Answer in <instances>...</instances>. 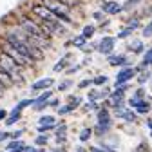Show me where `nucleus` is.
<instances>
[{
    "mask_svg": "<svg viewBox=\"0 0 152 152\" xmlns=\"http://www.w3.org/2000/svg\"><path fill=\"white\" fill-rule=\"evenodd\" d=\"M0 67H4L11 76H13V80H15V83H18V85H24V76H22V72H20V65H18L11 56L4 51V49H0Z\"/></svg>",
    "mask_w": 152,
    "mask_h": 152,
    "instance_id": "f257e3e1",
    "label": "nucleus"
},
{
    "mask_svg": "<svg viewBox=\"0 0 152 152\" xmlns=\"http://www.w3.org/2000/svg\"><path fill=\"white\" fill-rule=\"evenodd\" d=\"M0 49H4V51H6V53H7V54H9L11 58H13V60H15L18 65H20L22 69H26V67H29V65H31V64H29V62L24 58V56H22L20 53H18V51H16L13 45H11V44H7V42L4 40V38L0 40Z\"/></svg>",
    "mask_w": 152,
    "mask_h": 152,
    "instance_id": "f03ea898",
    "label": "nucleus"
},
{
    "mask_svg": "<svg viewBox=\"0 0 152 152\" xmlns=\"http://www.w3.org/2000/svg\"><path fill=\"white\" fill-rule=\"evenodd\" d=\"M114 42H116V38L114 36H103L102 40L98 42V51L102 54H112V49H114Z\"/></svg>",
    "mask_w": 152,
    "mask_h": 152,
    "instance_id": "7ed1b4c3",
    "label": "nucleus"
},
{
    "mask_svg": "<svg viewBox=\"0 0 152 152\" xmlns=\"http://www.w3.org/2000/svg\"><path fill=\"white\" fill-rule=\"evenodd\" d=\"M136 71H138V69H134V67H123V69L118 71V74H116V83H125V82L132 80V78L136 76Z\"/></svg>",
    "mask_w": 152,
    "mask_h": 152,
    "instance_id": "20e7f679",
    "label": "nucleus"
},
{
    "mask_svg": "<svg viewBox=\"0 0 152 152\" xmlns=\"http://www.w3.org/2000/svg\"><path fill=\"white\" fill-rule=\"evenodd\" d=\"M102 11L105 15H118L123 11V6H120L118 2H114V0H107V2H102Z\"/></svg>",
    "mask_w": 152,
    "mask_h": 152,
    "instance_id": "39448f33",
    "label": "nucleus"
},
{
    "mask_svg": "<svg viewBox=\"0 0 152 152\" xmlns=\"http://www.w3.org/2000/svg\"><path fill=\"white\" fill-rule=\"evenodd\" d=\"M107 107H123V92L121 91H114L110 96L107 98Z\"/></svg>",
    "mask_w": 152,
    "mask_h": 152,
    "instance_id": "423d86ee",
    "label": "nucleus"
},
{
    "mask_svg": "<svg viewBox=\"0 0 152 152\" xmlns=\"http://www.w3.org/2000/svg\"><path fill=\"white\" fill-rule=\"evenodd\" d=\"M49 100H51V91L47 89V91H44L40 96H38L36 100H34V103H33V107L36 109V110H40V109H44V107H47L49 105Z\"/></svg>",
    "mask_w": 152,
    "mask_h": 152,
    "instance_id": "0eeeda50",
    "label": "nucleus"
},
{
    "mask_svg": "<svg viewBox=\"0 0 152 152\" xmlns=\"http://www.w3.org/2000/svg\"><path fill=\"white\" fill-rule=\"evenodd\" d=\"M116 116L125 120V121H136V112L134 110H129V109H123V107H116Z\"/></svg>",
    "mask_w": 152,
    "mask_h": 152,
    "instance_id": "6e6552de",
    "label": "nucleus"
},
{
    "mask_svg": "<svg viewBox=\"0 0 152 152\" xmlns=\"http://www.w3.org/2000/svg\"><path fill=\"white\" fill-rule=\"evenodd\" d=\"M53 85V78H42V80H38L31 85L33 91H47L49 87Z\"/></svg>",
    "mask_w": 152,
    "mask_h": 152,
    "instance_id": "1a4fd4ad",
    "label": "nucleus"
},
{
    "mask_svg": "<svg viewBox=\"0 0 152 152\" xmlns=\"http://www.w3.org/2000/svg\"><path fill=\"white\" fill-rule=\"evenodd\" d=\"M110 65H129V58L125 54H109Z\"/></svg>",
    "mask_w": 152,
    "mask_h": 152,
    "instance_id": "9d476101",
    "label": "nucleus"
},
{
    "mask_svg": "<svg viewBox=\"0 0 152 152\" xmlns=\"http://www.w3.org/2000/svg\"><path fill=\"white\" fill-rule=\"evenodd\" d=\"M0 82H2L6 87H13L15 85V80H13V76L4 69V67H0Z\"/></svg>",
    "mask_w": 152,
    "mask_h": 152,
    "instance_id": "9b49d317",
    "label": "nucleus"
},
{
    "mask_svg": "<svg viewBox=\"0 0 152 152\" xmlns=\"http://www.w3.org/2000/svg\"><path fill=\"white\" fill-rule=\"evenodd\" d=\"M20 118H22V110H18L16 107L9 112V116L6 118V125H15L16 121H20Z\"/></svg>",
    "mask_w": 152,
    "mask_h": 152,
    "instance_id": "f8f14e48",
    "label": "nucleus"
},
{
    "mask_svg": "<svg viewBox=\"0 0 152 152\" xmlns=\"http://www.w3.org/2000/svg\"><path fill=\"white\" fill-rule=\"evenodd\" d=\"M110 121H98L96 123V127H94V134H98V136H103V134H107L109 132V129H110Z\"/></svg>",
    "mask_w": 152,
    "mask_h": 152,
    "instance_id": "ddd939ff",
    "label": "nucleus"
},
{
    "mask_svg": "<svg viewBox=\"0 0 152 152\" xmlns=\"http://www.w3.org/2000/svg\"><path fill=\"white\" fill-rule=\"evenodd\" d=\"M24 147H26V143H24L20 138H18V140H15V138H13V140L6 145V150H22Z\"/></svg>",
    "mask_w": 152,
    "mask_h": 152,
    "instance_id": "4468645a",
    "label": "nucleus"
},
{
    "mask_svg": "<svg viewBox=\"0 0 152 152\" xmlns=\"http://www.w3.org/2000/svg\"><path fill=\"white\" fill-rule=\"evenodd\" d=\"M96 118H98V121H110V112H109V109L107 107H100L98 112H96Z\"/></svg>",
    "mask_w": 152,
    "mask_h": 152,
    "instance_id": "2eb2a0df",
    "label": "nucleus"
},
{
    "mask_svg": "<svg viewBox=\"0 0 152 152\" xmlns=\"http://www.w3.org/2000/svg\"><path fill=\"white\" fill-rule=\"evenodd\" d=\"M92 130H94V129H82V130H80V136H78V138H80L82 143H85V141H89V140L92 138V134H94Z\"/></svg>",
    "mask_w": 152,
    "mask_h": 152,
    "instance_id": "dca6fc26",
    "label": "nucleus"
},
{
    "mask_svg": "<svg viewBox=\"0 0 152 152\" xmlns=\"http://www.w3.org/2000/svg\"><path fill=\"white\" fill-rule=\"evenodd\" d=\"M127 47H129V51H132V53H141V51H143V44H141V40H132Z\"/></svg>",
    "mask_w": 152,
    "mask_h": 152,
    "instance_id": "f3484780",
    "label": "nucleus"
},
{
    "mask_svg": "<svg viewBox=\"0 0 152 152\" xmlns=\"http://www.w3.org/2000/svg\"><path fill=\"white\" fill-rule=\"evenodd\" d=\"M71 58H72V56H71V54L67 53V54H65V58H64L62 62H58V64H56V65H54V72H58V71H62V69H65V67H67V64L71 62Z\"/></svg>",
    "mask_w": 152,
    "mask_h": 152,
    "instance_id": "a211bd4d",
    "label": "nucleus"
},
{
    "mask_svg": "<svg viewBox=\"0 0 152 152\" xmlns=\"http://www.w3.org/2000/svg\"><path fill=\"white\" fill-rule=\"evenodd\" d=\"M85 44H87V38H85L83 34H78V36H74V38H72V45H74V47H78V49H82Z\"/></svg>",
    "mask_w": 152,
    "mask_h": 152,
    "instance_id": "6ab92c4d",
    "label": "nucleus"
},
{
    "mask_svg": "<svg viewBox=\"0 0 152 152\" xmlns=\"http://www.w3.org/2000/svg\"><path fill=\"white\" fill-rule=\"evenodd\" d=\"M54 127H56V123H47V125H42V123H40V125H38V129H36V130H38V134H45V132L53 130Z\"/></svg>",
    "mask_w": 152,
    "mask_h": 152,
    "instance_id": "aec40b11",
    "label": "nucleus"
},
{
    "mask_svg": "<svg viewBox=\"0 0 152 152\" xmlns=\"http://www.w3.org/2000/svg\"><path fill=\"white\" fill-rule=\"evenodd\" d=\"M33 103H34V100L26 98V100H22V102H18V103H16V109H18V110H24L26 107H31Z\"/></svg>",
    "mask_w": 152,
    "mask_h": 152,
    "instance_id": "412c9836",
    "label": "nucleus"
},
{
    "mask_svg": "<svg viewBox=\"0 0 152 152\" xmlns=\"http://www.w3.org/2000/svg\"><path fill=\"white\" fill-rule=\"evenodd\" d=\"M67 102H69V105H71V107H72V110H74V109H78V107H80L82 98H80V96H69V100H67Z\"/></svg>",
    "mask_w": 152,
    "mask_h": 152,
    "instance_id": "4be33fe9",
    "label": "nucleus"
},
{
    "mask_svg": "<svg viewBox=\"0 0 152 152\" xmlns=\"http://www.w3.org/2000/svg\"><path fill=\"white\" fill-rule=\"evenodd\" d=\"M94 33H96V27H94V26H85L83 31H82V34H83L85 38H91Z\"/></svg>",
    "mask_w": 152,
    "mask_h": 152,
    "instance_id": "5701e85b",
    "label": "nucleus"
},
{
    "mask_svg": "<svg viewBox=\"0 0 152 152\" xmlns=\"http://www.w3.org/2000/svg\"><path fill=\"white\" fill-rule=\"evenodd\" d=\"M148 109H150V107H148V103H147L145 100H141V102H140V105L136 107L138 114H145V112H148Z\"/></svg>",
    "mask_w": 152,
    "mask_h": 152,
    "instance_id": "b1692460",
    "label": "nucleus"
},
{
    "mask_svg": "<svg viewBox=\"0 0 152 152\" xmlns=\"http://www.w3.org/2000/svg\"><path fill=\"white\" fill-rule=\"evenodd\" d=\"M141 64H143L145 67H147V65H152V49H148V51L143 54V62H141Z\"/></svg>",
    "mask_w": 152,
    "mask_h": 152,
    "instance_id": "393cba45",
    "label": "nucleus"
},
{
    "mask_svg": "<svg viewBox=\"0 0 152 152\" xmlns=\"http://www.w3.org/2000/svg\"><path fill=\"white\" fill-rule=\"evenodd\" d=\"M105 83H107V76H103V74L92 78V85H105Z\"/></svg>",
    "mask_w": 152,
    "mask_h": 152,
    "instance_id": "a878e982",
    "label": "nucleus"
},
{
    "mask_svg": "<svg viewBox=\"0 0 152 152\" xmlns=\"http://www.w3.org/2000/svg\"><path fill=\"white\" fill-rule=\"evenodd\" d=\"M38 123H42V125H47V123H56V121H54V116H49V114H45V116H40Z\"/></svg>",
    "mask_w": 152,
    "mask_h": 152,
    "instance_id": "bb28decb",
    "label": "nucleus"
},
{
    "mask_svg": "<svg viewBox=\"0 0 152 152\" xmlns=\"http://www.w3.org/2000/svg\"><path fill=\"white\" fill-rule=\"evenodd\" d=\"M69 112H72V107L67 103V105H62V107H58V114L60 116H65V114H69Z\"/></svg>",
    "mask_w": 152,
    "mask_h": 152,
    "instance_id": "cd10ccee",
    "label": "nucleus"
},
{
    "mask_svg": "<svg viewBox=\"0 0 152 152\" xmlns=\"http://www.w3.org/2000/svg\"><path fill=\"white\" fill-rule=\"evenodd\" d=\"M132 31H134V27H130V26H127L123 31H120L118 33V38H127L129 34H132Z\"/></svg>",
    "mask_w": 152,
    "mask_h": 152,
    "instance_id": "c85d7f7f",
    "label": "nucleus"
},
{
    "mask_svg": "<svg viewBox=\"0 0 152 152\" xmlns=\"http://www.w3.org/2000/svg\"><path fill=\"white\" fill-rule=\"evenodd\" d=\"M98 100H100V91H96V89L89 91V102H98Z\"/></svg>",
    "mask_w": 152,
    "mask_h": 152,
    "instance_id": "c756f323",
    "label": "nucleus"
},
{
    "mask_svg": "<svg viewBox=\"0 0 152 152\" xmlns=\"http://www.w3.org/2000/svg\"><path fill=\"white\" fill-rule=\"evenodd\" d=\"M34 145L38 147H42V145H47V134H40L36 140H34Z\"/></svg>",
    "mask_w": 152,
    "mask_h": 152,
    "instance_id": "7c9ffc66",
    "label": "nucleus"
},
{
    "mask_svg": "<svg viewBox=\"0 0 152 152\" xmlns=\"http://www.w3.org/2000/svg\"><path fill=\"white\" fill-rule=\"evenodd\" d=\"M65 132H67V127L62 123V125H56V130H54V134L56 136H65Z\"/></svg>",
    "mask_w": 152,
    "mask_h": 152,
    "instance_id": "2f4dec72",
    "label": "nucleus"
},
{
    "mask_svg": "<svg viewBox=\"0 0 152 152\" xmlns=\"http://www.w3.org/2000/svg\"><path fill=\"white\" fill-rule=\"evenodd\" d=\"M143 36H145V38H150V36H152V20H150L148 26L143 27Z\"/></svg>",
    "mask_w": 152,
    "mask_h": 152,
    "instance_id": "473e14b6",
    "label": "nucleus"
},
{
    "mask_svg": "<svg viewBox=\"0 0 152 152\" xmlns=\"http://www.w3.org/2000/svg\"><path fill=\"white\" fill-rule=\"evenodd\" d=\"M140 2H141V0H127V2H125V6H123V9H130V7L138 6Z\"/></svg>",
    "mask_w": 152,
    "mask_h": 152,
    "instance_id": "72a5a7b5",
    "label": "nucleus"
},
{
    "mask_svg": "<svg viewBox=\"0 0 152 152\" xmlns=\"http://www.w3.org/2000/svg\"><path fill=\"white\" fill-rule=\"evenodd\" d=\"M72 85V82L71 80H65V82H60V85H58V91H67L69 87Z\"/></svg>",
    "mask_w": 152,
    "mask_h": 152,
    "instance_id": "f704fd0d",
    "label": "nucleus"
},
{
    "mask_svg": "<svg viewBox=\"0 0 152 152\" xmlns=\"http://www.w3.org/2000/svg\"><path fill=\"white\" fill-rule=\"evenodd\" d=\"M148 78H150V72H148V71H145L143 74H140V78H138V80H140V83H145Z\"/></svg>",
    "mask_w": 152,
    "mask_h": 152,
    "instance_id": "c9c22d12",
    "label": "nucleus"
},
{
    "mask_svg": "<svg viewBox=\"0 0 152 152\" xmlns=\"http://www.w3.org/2000/svg\"><path fill=\"white\" fill-rule=\"evenodd\" d=\"M114 87H116V91H121V92H125V91L129 89V83H127V82H125V83H116Z\"/></svg>",
    "mask_w": 152,
    "mask_h": 152,
    "instance_id": "e433bc0d",
    "label": "nucleus"
},
{
    "mask_svg": "<svg viewBox=\"0 0 152 152\" xmlns=\"http://www.w3.org/2000/svg\"><path fill=\"white\" fill-rule=\"evenodd\" d=\"M109 96H110V91H109L107 87L100 91V100H103V98H109Z\"/></svg>",
    "mask_w": 152,
    "mask_h": 152,
    "instance_id": "4c0bfd02",
    "label": "nucleus"
},
{
    "mask_svg": "<svg viewBox=\"0 0 152 152\" xmlns=\"http://www.w3.org/2000/svg\"><path fill=\"white\" fill-rule=\"evenodd\" d=\"M89 85H92V80H82V82L78 83V87H80V89H87Z\"/></svg>",
    "mask_w": 152,
    "mask_h": 152,
    "instance_id": "58836bf2",
    "label": "nucleus"
},
{
    "mask_svg": "<svg viewBox=\"0 0 152 152\" xmlns=\"http://www.w3.org/2000/svg\"><path fill=\"white\" fill-rule=\"evenodd\" d=\"M49 107H53V109H58V107H60V100L51 98V100H49Z\"/></svg>",
    "mask_w": 152,
    "mask_h": 152,
    "instance_id": "ea45409f",
    "label": "nucleus"
},
{
    "mask_svg": "<svg viewBox=\"0 0 152 152\" xmlns=\"http://www.w3.org/2000/svg\"><path fill=\"white\" fill-rule=\"evenodd\" d=\"M140 102H141V100L134 96V98H130V100H129V105H130V107H138V105H140Z\"/></svg>",
    "mask_w": 152,
    "mask_h": 152,
    "instance_id": "a19ab883",
    "label": "nucleus"
},
{
    "mask_svg": "<svg viewBox=\"0 0 152 152\" xmlns=\"http://www.w3.org/2000/svg\"><path fill=\"white\" fill-rule=\"evenodd\" d=\"M89 152H107V150L100 145V147H89Z\"/></svg>",
    "mask_w": 152,
    "mask_h": 152,
    "instance_id": "79ce46f5",
    "label": "nucleus"
},
{
    "mask_svg": "<svg viewBox=\"0 0 152 152\" xmlns=\"http://www.w3.org/2000/svg\"><path fill=\"white\" fill-rule=\"evenodd\" d=\"M22 152H42V150H40V148H34V147H27V145H26V147L22 148Z\"/></svg>",
    "mask_w": 152,
    "mask_h": 152,
    "instance_id": "37998d69",
    "label": "nucleus"
},
{
    "mask_svg": "<svg viewBox=\"0 0 152 152\" xmlns=\"http://www.w3.org/2000/svg\"><path fill=\"white\" fill-rule=\"evenodd\" d=\"M7 116H9V112H7L6 109H0V121H2V120L6 121V118H7Z\"/></svg>",
    "mask_w": 152,
    "mask_h": 152,
    "instance_id": "c03bdc74",
    "label": "nucleus"
},
{
    "mask_svg": "<svg viewBox=\"0 0 152 152\" xmlns=\"http://www.w3.org/2000/svg\"><path fill=\"white\" fill-rule=\"evenodd\" d=\"M78 71H80V65H74V67H69L67 69V74H76Z\"/></svg>",
    "mask_w": 152,
    "mask_h": 152,
    "instance_id": "a18cd8bd",
    "label": "nucleus"
},
{
    "mask_svg": "<svg viewBox=\"0 0 152 152\" xmlns=\"http://www.w3.org/2000/svg\"><path fill=\"white\" fill-rule=\"evenodd\" d=\"M92 18H94V20H103V11H96L92 15Z\"/></svg>",
    "mask_w": 152,
    "mask_h": 152,
    "instance_id": "49530a36",
    "label": "nucleus"
},
{
    "mask_svg": "<svg viewBox=\"0 0 152 152\" xmlns=\"http://www.w3.org/2000/svg\"><path fill=\"white\" fill-rule=\"evenodd\" d=\"M22 132H24V130H15V132H11V138H15V140H18V138H20V136H22Z\"/></svg>",
    "mask_w": 152,
    "mask_h": 152,
    "instance_id": "de8ad7c7",
    "label": "nucleus"
},
{
    "mask_svg": "<svg viewBox=\"0 0 152 152\" xmlns=\"http://www.w3.org/2000/svg\"><path fill=\"white\" fill-rule=\"evenodd\" d=\"M11 134H9V132H2V130H0V141H4V140H7Z\"/></svg>",
    "mask_w": 152,
    "mask_h": 152,
    "instance_id": "09e8293b",
    "label": "nucleus"
},
{
    "mask_svg": "<svg viewBox=\"0 0 152 152\" xmlns=\"http://www.w3.org/2000/svg\"><path fill=\"white\" fill-rule=\"evenodd\" d=\"M143 94H145V91H143V89H138V91H136V98L141 100V98H143Z\"/></svg>",
    "mask_w": 152,
    "mask_h": 152,
    "instance_id": "8fccbe9b",
    "label": "nucleus"
},
{
    "mask_svg": "<svg viewBox=\"0 0 152 152\" xmlns=\"http://www.w3.org/2000/svg\"><path fill=\"white\" fill-rule=\"evenodd\" d=\"M4 89H6V85H4L2 82H0V96H2V94H4Z\"/></svg>",
    "mask_w": 152,
    "mask_h": 152,
    "instance_id": "3c124183",
    "label": "nucleus"
},
{
    "mask_svg": "<svg viewBox=\"0 0 152 152\" xmlns=\"http://www.w3.org/2000/svg\"><path fill=\"white\" fill-rule=\"evenodd\" d=\"M74 152H89V150H85L83 147H76V150H74Z\"/></svg>",
    "mask_w": 152,
    "mask_h": 152,
    "instance_id": "603ef678",
    "label": "nucleus"
},
{
    "mask_svg": "<svg viewBox=\"0 0 152 152\" xmlns=\"http://www.w3.org/2000/svg\"><path fill=\"white\" fill-rule=\"evenodd\" d=\"M147 125H148V127H150V130H152V120H148V121H147Z\"/></svg>",
    "mask_w": 152,
    "mask_h": 152,
    "instance_id": "864d4df0",
    "label": "nucleus"
},
{
    "mask_svg": "<svg viewBox=\"0 0 152 152\" xmlns=\"http://www.w3.org/2000/svg\"><path fill=\"white\" fill-rule=\"evenodd\" d=\"M7 152H22V150H7Z\"/></svg>",
    "mask_w": 152,
    "mask_h": 152,
    "instance_id": "5fc2aeb1",
    "label": "nucleus"
}]
</instances>
